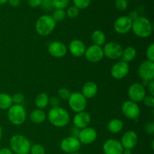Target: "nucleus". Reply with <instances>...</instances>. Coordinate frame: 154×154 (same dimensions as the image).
Listing matches in <instances>:
<instances>
[{
	"mask_svg": "<svg viewBox=\"0 0 154 154\" xmlns=\"http://www.w3.org/2000/svg\"><path fill=\"white\" fill-rule=\"evenodd\" d=\"M48 119L55 127L63 128L67 126L70 121L69 112L61 107L51 108L48 113Z\"/></svg>",
	"mask_w": 154,
	"mask_h": 154,
	"instance_id": "1",
	"label": "nucleus"
},
{
	"mask_svg": "<svg viewBox=\"0 0 154 154\" xmlns=\"http://www.w3.org/2000/svg\"><path fill=\"white\" fill-rule=\"evenodd\" d=\"M134 34L141 38H146L151 35L153 32V25L149 19L145 17H138L132 21V29Z\"/></svg>",
	"mask_w": 154,
	"mask_h": 154,
	"instance_id": "2",
	"label": "nucleus"
},
{
	"mask_svg": "<svg viewBox=\"0 0 154 154\" xmlns=\"http://www.w3.org/2000/svg\"><path fill=\"white\" fill-rule=\"evenodd\" d=\"M31 143L28 138L22 135H14L10 139V149L15 154H29Z\"/></svg>",
	"mask_w": 154,
	"mask_h": 154,
	"instance_id": "3",
	"label": "nucleus"
},
{
	"mask_svg": "<svg viewBox=\"0 0 154 154\" xmlns=\"http://www.w3.org/2000/svg\"><path fill=\"white\" fill-rule=\"evenodd\" d=\"M56 26L57 22L54 20L52 16L45 14L38 18L35 23V30L40 35L47 36L54 31Z\"/></svg>",
	"mask_w": 154,
	"mask_h": 154,
	"instance_id": "4",
	"label": "nucleus"
},
{
	"mask_svg": "<svg viewBox=\"0 0 154 154\" xmlns=\"http://www.w3.org/2000/svg\"><path fill=\"white\" fill-rule=\"evenodd\" d=\"M8 119L15 126H20L26 121L27 117L26 111L23 105H12L8 110Z\"/></svg>",
	"mask_w": 154,
	"mask_h": 154,
	"instance_id": "5",
	"label": "nucleus"
},
{
	"mask_svg": "<svg viewBox=\"0 0 154 154\" xmlns=\"http://www.w3.org/2000/svg\"><path fill=\"white\" fill-rule=\"evenodd\" d=\"M68 102L71 109L75 113L84 111L87 105V99L79 92H74L71 93L68 99Z\"/></svg>",
	"mask_w": 154,
	"mask_h": 154,
	"instance_id": "6",
	"label": "nucleus"
},
{
	"mask_svg": "<svg viewBox=\"0 0 154 154\" xmlns=\"http://www.w3.org/2000/svg\"><path fill=\"white\" fill-rule=\"evenodd\" d=\"M121 110L123 115L129 120H137L139 117L140 113H141L138 103L131 100L126 101L122 105Z\"/></svg>",
	"mask_w": 154,
	"mask_h": 154,
	"instance_id": "7",
	"label": "nucleus"
},
{
	"mask_svg": "<svg viewBox=\"0 0 154 154\" xmlns=\"http://www.w3.org/2000/svg\"><path fill=\"white\" fill-rule=\"evenodd\" d=\"M103 49L104 56L110 60H118L121 58L123 54V48L120 44L115 42H110L105 45Z\"/></svg>",
	"mask_w": 154,
	"mask_h": 154,
	"instance_id": "8",
	"label": "nucleus"
},
{
	"mask_svg": "<svg viewBox=\"0 0 154 154\" xmlns=\"http://www.w3.org/2000/svg\"><path fill=\"white\" fill-rule=\"evenodd\" d=\"M81 144L78 138L69 136L62 140L60 143V148L64 153L67 154L76 153L80 150Z\"/></svg>",
	"mask_w": 154,
	"mask_h": 154,
	"instance_id": "9",
	"label": "nucleus"
},
{
	"mask_svg": "<svg viewBox=\"0 0 154 154\" xmlns=\"http://www.w3.org/2000/svg\"><path fill=\"white\" fill-rule=\"evenodd\" d=\"M145 96V87L141 83H134L130 86L128 90V96L129 100L136 103L142 102Z\"/></svg>",
	"mask_w": 154,
	"mask_h": 154,
	"instance_id": "10",
	"label": "nucleus"
},
{
	"mask_svg": "<svg viewBox=\"0 0 154 154\" xmlns=\"http://www.w3.org/2000/svg\"><path fill=\"white\" fill-rule=\"evenodd\" d=\"M138 75L144 81H151L154 80V62L144 60L140 64L138 68Z\"/></svg>",
	"mask_w": 154,
	"mask_h": 154,
	"instance_id": "11",
	"label": "nucleus"
},
{
	"mask_svg": "<svg viewBox=\"0 0 154 154\" xmlns=\"http://www.w3.org/2000/svg\"><path fill=\"white\" fill-rule=\"evenodd\" d=\"M84 57L86 60L90 63H98L101 61L105 56L102 48L98 45H92L86 49Z\"/></svg>",
	"mask_w": 154,
	"mask_h": 154,
	"instance_id": "12",
	"label": "nucleus"
},
{
	"mask_svg": "<svg viewBox=\"0 0 154 154\" xmlns=\"http://www.w3.org/2000/svg\"><path fill=\"white\" fill-rule=\"evenodd\" d=\"M132 21L128 16H121L114 23V29L117 34L124 35L132 29Z\"/></svg>",
	"mask_w": 154,
	"mask_h": 154,
	"instance_id": "13",
	"label": "nucleus"
},
{
	"mask_svg": "<svg viewBox=\"0 0 154 154\" xmlns=\"http://www.w3.org/2000/svg\"><path fill=\"white\" fill-rule=\"evenodd\" d=\"M129 66L126 62L120 60L111 67V74L114 79L120 80L124 78L129 74Z\"/></svg>",
	"mask_w": 154,
	"mask_h": 154,
	"instance_id": "14",
	"label": "nucleus"
},
{
	"mask_svg": "<svg viewBox=\"0 0 154 154\" xmlns=\"http://www.w3.org/2000/svg\"><path fill=\"white\" fill-rule=\"evenodd\" d=\"M81 144H90L94 142L97 138V132L94 128L86 127L80 130L78 137Z\"/></svg>",
	"mask_w": 154,
	"mask_h": 154,
	"instance_id": "15",
	"label": "nucleus"
},
{
	"mask_svg": "<svg viewBox=\"0 0 154 154\" xmlns=\"http://www.w3.org/2000/svg\"><path fill=\"white\" fill-rule=\"evenodd\" d=\"M138 135L136 134V132L135 131L129 130L123 134L120 143H121L123 149L132 150L138 144Z\"/></svg>",
	"mask_w": 154,
	"mask_h": 154,
	"instance_id": "16",
	"label": "nucleus"
},
{
	"mask_svg": "<svg viewBox=\"0 0 154 154\" xmlns=\"http://www.w3.org/2000/svg\"><path fill=\"white\" fill-rule=\"evenodd\" d=\"M102 150L105 154H122L124 149L120 141L108 139L104 143Z\"/></svg>",
	"mask_w": 154,
	"mask_h": 154,
	"instance_id": "17",
	"label": "nucleus"
},
{
	"mask_svg": "<svg viewBox=\"0 0 154 154\" xmlns=\"http://www.w3.org/2000/svg\"><path fill=\"white\" fill-rule=\"evenodd\" d=\"M48 52L55 58H62L67 54V47L63 42L55 41L49 45Z\"/></svg>",
	"mask_w": 154,
	"mask_h": 154,
	"instance_id": "18",
	"label": "nucleus"
},
{
	"mask_svg": "<svg viewBox=\"0 0 154 154\" xmlns=\"http://www.w3.org/2000/svg\"><path fill=\"white\" fill-rule=\"evenodd\" d=\"M90 122H91V117H90V114L85 112V111L76 113V114L74 116V126L79 129H82L86 127H88Z\"/></svg>",
	"mask_w": 154,
	"mask_h": 154,
	"instance_id": "19",
	"label": "nucleus"
},
{
	"mask_svg": "<svg viewBox=\"0 0 154 154\" xmlns=\"http://www.w3.org/2000/svg\"><path fill=\"white\" fill-rule=\"evenodd\" d=\"M87 48L84 42L79 39H74L69 45V50L72 55L76 57H81L84 56Z\"/></svg>",
	"mask_w": 154,
	"mask_h": 154,
	"instance_id": "20",
	"label": "nucleus"
},
{
	"mask_svg": "<svg viewBox=\"0 0 154 154\" xmlns=\"http://www.w3.org/2000/svg\"><path fill=\"white\" fill-rule=\"evenodd\" d=\"M98 93V86L93 81L85 83L82 87V94L86 99H92L95 97Z\"/></svg>",
	"mask_w": 154,
	"mask_h": 154,
	"instance_id": "21",
	"label": "nucleus"
},
{
	"mask_svg": "<svg viewBox=\"0 0 154 154\" xmlns=\"http://www.w3.org/2000/svg\"><path fill=\"white\" fill-rule=\"evenodd\" d=\"M46 114L45 111L42 109H35L30 113L29 120L32 123H35V124H40L43 123L46 120Z\"/></svg>",
	"mask_w": 154,
	"mask_h": 154,
	"instance_id": "22",
	"label": "nucleus"
},
{
	"mask_svg": "<svg viewBox=\"0 0 154 154\" xmlns=\"http://www.w3.org/2000/svg\"><path fill=\"white\" fill-rule=\"evenodd\" d=\"M123 129V123L120 119H112L108 123V130L111 133L117 134L121 132Z\"/></svg>",
	"mask_w": 154,
	"mask_h": 154,
	"instance_id": "23",
	"label": "nucleus"
},
{
	"mask_svg": "<svg viewBox=\"0 0 154 154\" xmlns=\"http://www.w3.org/2000/svg\"><path fill=\"white\" fill-rule=\"evenodd\" d=\"M137 54L136 49L132 46H128L123 50V54H122L121 58L122 60L126 63L132 62L135 58Z\"/></svg>",
	"mask_w": 154,
	"mask_h": 154,
	"instance_id": "24",
	"label": "nucleus"
},
{
	"mask_svg": "<svg viewBox=\"0 0 154 154\" xmlns=\"http://www.w3.org/2000/svg\"><path fill=\"white\" fill-rule=\"evenodd\" d=\"M92 41L93 42V45H98V46H102L105 43L106 41V35L105 33L101 30H96L93 32L91 36Z\"/></svg>",
	"mask_w": 154,
	"mask_h": 154,
	"instance_id": "25",
	"label": "nucleus"
},
{
	"mask_svg": "<svg viewBox=\"0 0 154 154\" xmlns=\"http://www.w3.org/2000/svg\"><path fill=\"white\" fill-rule=\"evenodd\" d=\"M49 97L45 93H41L36 96L35 99V104L38 109H44L48 105Z\"/></svg>",
	"mask_w": 154,
	"mask_h": 154,
	"instance_id": "26",
	"label": "nucleus"
},
{
	"mask_svg": "<svg viewBox=\"0 0 154 154\" xmlns=\"http://www.w3.org/2000/svg\"><path fill=\"white\" fill-rule=\"evenodd\" d=\"M12 105L11 96L8 93H0V110H8Z\"/></svg>",
	"mask_w": 154,
	"mask_h": 154,
	"instance_id": "27",
	"label": "nucleus"
},
{
	"mask_svg": "<svg viewBox=\"0 0 154 154\" xmlns=\"http://www.w3.org/2000/svg\"><path fill=\"white\" fill-rule=\"evenodd\" d=\"M66 11L63 10V9H55L52 15V17L54 18L56 22H60V21L63 20L66 18Z\"/></svg>",
	"mask_w": 154,
	"mask_h": 154,
	"instance_id": "28",
	"label": "nucleus"
},
{
	"mask_svg": "<svg viewBox=\"0 0 154 154\" xmlns=\"http://www.w3.org/2000/svg\"><path fill=\"white\" fill-rule=\"evenodd\" d=\"M53 6L55 9H63L69 7L70 0H52Z\"/></svg>",
	"mask_w": 154,
	"mask_h": 154,
	"instance_id": "29",
	"label": "nucleus"
},
{
	"mask_svg": "<svg viewBox=\"0 0 154 154\" xmlns=\"http://www.w3.org/2000/svg\"><path fill=\"white\" fill-rule=\"evenodd\" d=\"M66 15L70 18H76L79 15L80 10L75 5H71L68 7L67 10L66 11Z\"/></svg>",
	"mask_w": 154,
	"mask_h": 154,
	"instance_id": "30",
	"label": "nucleus"
},
{
	"mask_svg": "<svg viewBox=\"0 0 154 154\" xmlns=\"http://www.w3.org/2000/svg\"><path fill=\"white\" fill-rule=\"evenodd\" d=\"M73 5L78 8V9H85L89 7L90 5L91 0H72Z\"/></svg>",
	"mask_w": 154,
	"mask_h": 154,
	"instance_id": "31",
	"label": "nucleus"
},
{
	"mask_svg": "<svg viewBox=\"0 0 154 154\" xmlns=\"http://www.w3.org/2000/svg\"><path fill=\"white\" fill-rule=\"evenodd\" d=\"M11 99L14 105H22V104L23 103L24 101H25V96H24V95L22 94V93H14V94L11 96Z\"/></svg>",
	"mask_w": 154,
	"mask_h": 154,
	"instance_id": "32",
	"label": "nucleus"
},
{
	"mask_svg": "<svg viewBox=\"0 0 154 154\" xmlns=\"http://www.w3.org/2000/svg\"><path fill=\"white\" fill-rule=\"evenodd\" d=\"M29 153L31 154H45V149L41 144H35L31 145Z\"/></svg>",
	"mask_w": 154,
	"mask_h": 154,
	"instance_id": "33",
	"label": "nucleus"
},
{
	"mask_svg": "<svg viewBox=\"0 0 154 154\" xmlns=\"http://www.w3.org/2000/svg\"><path fill=\"white\" fill-rule=\"evenodd\" d=\"M71 92L69 89L65 88V87H62V88L59 89L58 91H57V94H58V96L61 99H63V100H68L71 95Z\"/></svg>",
	"mask_w": 154,
	"mask_h": 154,
	"instance_id": "34",
	"label": "nucleus"
},
{
	"mask_svg": "<svg viewBox=\"0 0 154 154\" xmlns=\"http://www.w3.org/2000/svg\"><path fill=\"white\" fill-rule=\"evenodd\" d=\"M129 3H128L127 0H115V7L117 10L121 11H126L127 9Z\"/></svg>",
	"mask_w": 154,
	"mask_h": 154,
	"instance_id": "35",
	"label": "nucleus"
},
{
	"mask_svg": "<svg viewBox=\"0 0 154 154\" xmlns=\"http://www.w3.org/2000/svg\"><path fill=\"white\" fill-rule=\"evenodd\" d=\"M146 56H147V60L151 62H154V44L152 43L147 48L146 51Z\"/></svg>",
	"mask_w": 154,
	"mask_h": 154,
	"instance_id": "36",
	"label": "nucleus"
},
{
	"mask_svg": "<svg viewBox=\"0 0 154 154\" xmlns=\"http://www.w3.org/2000/svg\"><path fill=\"white\" fill-rule=\"evenodd\" d=\"M142 102H144V105L147 106V108H153L154 107V97L153 96H150V95L147 96V95H146Z\"/></svg>",
	"mask_w": 154,
	"mask_h": 154,
	"instance_id": "37",
	"label": "nucleus"
},
{
	"mask_svg": "<svg viewBox=\"0 0 154 154\" xmlns=\"http://www.w3.org/2000/svg\"><path fill=\"white\" fill-rule=\"evenodd\" d=\"M41 6L43 8V10L47 11L52 10L54 8L52 0H42Z\"/></svg>",
	"mask_w": 154,
	"mask_h": 154,
	"instance_id": "38",
	"label": "nucleus"
},
{
	"mask_svg": "<svg viewBox=\"0 0 154 154\" xmlns=\"http://www.w3.org/2000/svg\"><path fill=\"white\" fill-rule=\"evenodd\" d=\"M48 105H51V108L60 107V99L57 97H56V96H52V97L49 98Z\"/></svg>",
	"mask_w": 154,
	"mask_h": 154,
	"instance_id": "39",
	"label": "nucleus"
},
{
	"mask_svg": "<svg viewBox=\"0 0 154 154\" xmlns=\"http://www.w3.org/2000/svg\"><path fill=\"white\" fill-rule=\"evenodd\" d=\"M42 0H28V5L32 8H36L40 7Z\"/></svg>",
	"mask_w": 154,
	"mask_h": 154,
	"instance_id": "40",
	"label": "nucleus"
},
{
	"mask_svg": "<svg viewBox=\"0 0 154 154\" xmlns=\"http://www.w3.org/2000/svg\"><path fill=\"white\" fill-rule=\"evenodd\" d=\"M145 132L149 135H152L154 133V123L153 122H150L146 124Z\"/></svg>",
	"mask_w": 154,
	"mask_h": 154,
	"instance_id": "41",
	"label": "nucleus"
},
{
	"mask_svg": "<svg viewBox=\"0 0 154 154\" xmlns=\"http://www.w3.org/2000/svg\"><path fill=\"white\" fill-rule=\"evenodd\" d=\"M147 88H148V92L150 93V96H154V81H151L149 82L148 85H147Z\"/></svg>",
	"mask_w": 154,
	"mask_h": 154,
	"instance_id": "42",
	"label": "nucleus"
},
{
	"mask_svg": "<svg viewBox=\"0 0 154 154\" xmlns=\"http://www.w3.org/2000/svg\"><path fill=\"white\" fill-rule=\"evenodd\" d=\"M9 5H10L11 7H18V6L20 5V0H8V2Z\"/></svg>",
	"mask_w": 154,
	"mask_h": 154,
	"instance_id": "43",
	"label": "nucleus"
},
{
	"mask_svg": "<svg viewBox=\"0 0 154 154\" xmlns=\"http://www.w3.org/2000/svg\"><path fill=\"white\" fill-rule=\"evenodd\" d=\"M128 17H129V19H130L131 20L134 21L135 20H136L139 16H138V12L135 11H131L130 13H129V16Z\"/></svg>",
	"mask_w": 154,
	"mask_h": 154,
	"instance_id": "44",
	"label": "nucleus"
},
{
	"mask_svg": "<svg viewBox=\"0 0 154 154\" xmlns=\"http://www.w3.org/2000/svg\"><path fill=\"white\" fill-rule=\"evenodd\" d=\"M80 130H81V129H78V128H76V127L72 128V135H71V136L76 137V138H78V135H79Z\"/></svg>",
	"mask_w": 154,
	"mask_h": 154,
	"instance_id": "45",
	"label": "nucleus"
},
{
	"mask_svg": "<svg viewBox=\"0 0 154 154\" xmlns=\"http://www.w3.org/2000/svg\"><path fill=\"white\" fill-rule=\"evenodd\" d=\"M0 154H13V152L11 151L10 148L8 147H4L0 150Z\"/></svg>",
	"mask_w": 154,
	"mask_h": 154,
	"instance_id": "46",
	"label": "nucleus"
},
{
	"mask_svg": "<svg viewBox=\"0 0 154 154\" xmlns=\"http://www.w3.org/2000/svg\"><path fill=\"white\" fill-rule=\"evenodd\" d=\"M122 154H132V152H131V150H126V149H124Z\"/></svg>",
	"mask_w": 154,
	"mask_h": 154,
	"instance_id": "47",
	"label": "nucleus"
},
{
	"mask_svg": "<svg viewBox=\"0 0 154 154\" xmlns=\"http://www.w3.org/2000/svg\"><path fill=\"white\" fill-rule=\"evenodd\" d=\"M2 135H3L2 128V127H1V126H0V141H1L2 138Z\"/></svg>",
	"mask_w": 154,
	"mask_h": 154,
	"instance_id": "48",
	"label": "nucleus"
},
{
	"mask_svg": "<svg viewBox=\"0 0 154 154\" xmlns=\"http://www.w3.org/2000/svg\"><path fill=\"white\" fill-rule=\"evenodd\" d=\"M8 0H0V5H4L5 3H8Z\"/></svg>",
	"mask_w": 154,
	"mask_h": 154,
	"instance_id": "49",
	"label": "nucleus"
},
{
	"mask_svg": "<svg viewBox=\"0 0 154 154\" xmlns=\"http://www.w3.org/2000/svg\"><path fill=\"white\" fill-rule=\"evenodd\" d=\"M69 154H81V153H78V152H76V153H69Z\"/></svg>",
	"mask_w": 154,
	"mask_h": 154,
	"instance_id": "50",
	"label": "nucleus"
}]
</instances>
